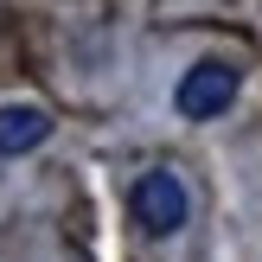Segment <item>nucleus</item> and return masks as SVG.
<instances>
[{
    "label": "nucleus",
    "instance_id": "3",
    "mask_svg": "<svg viewBox=\"0 0 262 262\" xmlns=\"http://www.w3.org/2000/svg\"><path fill=\"white\" fill-rule=\"evenodd\" d=\"M51 141V115L38 109V102H0V154H32Z\"/></svg>",
    "mask_w": 262,
    "mask_h": 262
},
{
    "label": "nucleus",
    "instance_id": "1",
    "mask_svg": "<svg viewBox=\"0 0 262 262\" xmlns=\"http://www.w3.org/2000/svg\"><path fill=\"white\" fill-rule=\"evenodd\" d=\"M128 211H135L141 237H173V230H186V217H192V192H186V179H179V173L154 166V173L135 179Z\"/></svg>",
    "mask_w": 262,
    "mask_h": 262
},
{
    "label": "nucleus",
    "instance_id": "2",
    "mask_svg": "<svg viewBox=\"0 0 262 262\" xmlns=\"http://www.w3.org/2000/svg\"><path fill=\"white\" fill-rule=\"evenodd\" d=\"M237 90H243V71L230 58H199L186 77H179L173 109L186 115V122H211V115H224L230 102H237Z\"/></svg>",
    "mask_w": 262,
    "mask_h": 262
}]
</instances>
